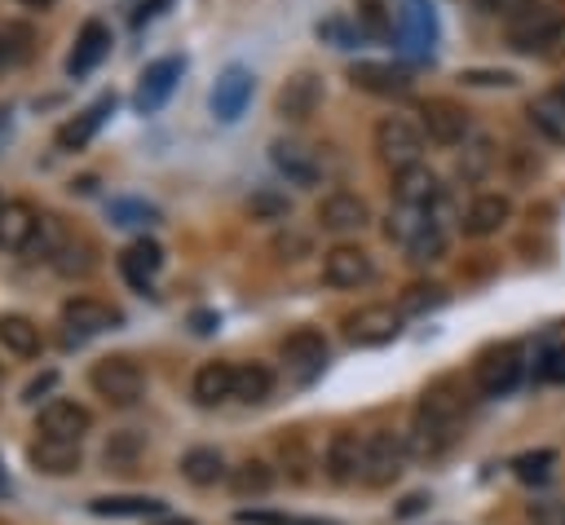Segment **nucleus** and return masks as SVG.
Listing matches in <instances>:
<instances>
[{"label":"nucleus","mask_w":565,"mask_h":525,"mask_svg":"<svg viewBox=\"0 0 565 525\" xmlns=\"http://www.w3.org/2000/svg\"><path fill=\"white\" fill-rule=\"evenodd\" d=\"M230 490L238 499H260L274 490V468L265 459H243L238 468H230Z\"/></svg>","instance_id":"36"},{"label":"nucleus","mask_w":565,"mask_h":525,"mask_svg":"<svg viewBox=\"0 0 565 525\" xmlns=\"http://www.w3.org/2000/svg\"><path fill=\"white\" fill-rule=\"evenodd\" d=\"M159 4H163V0H150V4H141V9L132 13V22H146V18H154V13H159Z\"/></svg>","instance_id":"54"},{"label":"nucleus","mask_w":565,"mask_h":525,"mask_svg":"<svg viewBox=\"0 0 565 525\" xmlns=\"http://www.w3.org/2000/svg\"><path fill=\"white\" fill-rule=\"evenodd\" d=\"M49 265H53L57 274H66V278L88 274V269H93V247H88L84 238H75V234H62L57 247H53V256H49Z\"/></svg>","instance_id":"37"},{"label":"nucleus","mask_w":565,"mask_h":525,"mask_svg":"<svg viewBox=\"0 0 565 525\" xmlns=\"http://www.w3.org/2000/svg\"><path fill=\"white\" fill-rule=\"evenodd\" d=\"M446 300V287L441 282H411L406 296H402V309L406 313H424V309H437Z\"/></svg>","instance_id":"43"},{"label":"nucleus","mask_w":565,"mask_h":525,"mask_svg":"<svg viewBox=\"0 0 565 525\" xmlns=\"http://www.w3.org/2000/svg\"><path fill=\"white\" fill-rule=\"evenodd\" d=\"M521 375H525V349L512 344V340L486 349L472 366V384H477L481 397H508L521 384Z\"/></svg>","instance_id":"4"},{"label":"nucleus","mask_w":565,"mask_h":525,"mask_svg":"<svg viewBox=\"0 0 565 525\" xmlns=\"http://www.w3.org/2000/svg\"><path fill=\"white\" fill-rule=\"evenodd\" d=\"M327 335L318 331V326H296L282 344H278V357H282V366H287V375L296 379V384H309V379H318L322 375V366H327Z\"/></svg>","instance_id":"8"},{"label":"nucleus","mask_w":565,"mask_h":525,"mask_svg":"<svg viewBox=\"0 0 565 525\" xmlns=\"http://www.w3.org/2000/svg\"><path fill=\"white\" fill-rule=\"evenodd\" d=\"M472 4H477L481 13H494V18H499V13H503V18H512V13H516V9H525L530 0H472Z\"/></svg>","instance_id":"50"},{"label":"nucleus","mask_w":565,"mask_h":525,"mask_svg":"<svg viewBox=\"0 0 565 525\" xmlns=\"http://www.w3.org/2000/svg\"><path fill=\"white\" fill-rule=\"evenodd\" d=\"M318 35H322V40H331L335 49H353V31H349L340 18H327V22H318Z\"/></svg>","instance_id":"47"},{"label":"nucleus","mask_w":565,"mask_h":525,"mask_svg":"<svg viewBox=\"0 0 565 525\" xmlns=\"http://www.w3.org/2000/svg\"><path fill=\"white\" fill-rule=\"evenodd\" d=\"M565 31V4L561 0H530L508 18V44L525 57H556Z\"/></svg>","instance_id":"2"},{"label":"nucleus","mask_w":565,"mask_h":525,"mask_svg":"<svg viewBox=\"0 0 565 525\" xmlns=\"http://www.w3.org/2000/svg\"><path fill=\"white\" fill-rule=\"evenodd\" d=\"M274 256H278V260H305V256H309V238L296 234V229H287V234L274 238Z\"/></svg>","instance_id":"45"},{"label":"nucleus","mask_w":565,"mask_h":525,"mask_svg":"<svg viewBox=\"0 0 565 525\" xmlns=\"http://www.w3.org/2000/svg\"><path fill=\"white\" fill-rule=\"evenodd\" d=\"M322 97H327L322 75H318V71H296V75H287V79L278 84L274 110H278V119H287V124H305V119L322 106Z\"/></svg>","instance_id":"9"},{"label":"nucleus","mask_w":565,"mask_h":525,"mask_svg":"<svg viewBox=\"0 0 565 525\" xmlns=\"http://www.w3.org/2000/svg\"><path fill=\"white\" fill-rule=\"evenodd\" d=\"M141 454H146V432H137V428L110 432V441H106V450H102V459H106L110 468H128V463H137Z\"/></svg>","instance_id":"38"},{"label":"nucleus","mask_w":565,"mask_h":525,"mask_svg":"<svg viewBox=\"0 0 565 525\" xmlns=\"http://www.w3.org/2000/svg\"><path fill=\"white\" fill-rule=\"evenodd\" d=\"M508 221H512V194H503V190H477L468 199V207L459 212V229L468 238H490Z\"/></svg>","instance_id":"11"},{"label":"nucleus","mask_w":565,"mask_h":525,"mask_svg":"<svg viewBox=\"0 0 565 525\" xmlns=\"http://www.w3.org/2000/svg\"><path fill=\"white\" fill-rule=\"evenodd\" d=\"M424 503H428V499H424V494H411V499H406V503H402V507H397V512H402V516H411V512H419V507H424Z\"/></svg>","instance_id":"53"},{"label":"nucleus","mask_w":565,"mask_h":525,"mask_svg":"<svg viewBox=\"0 0 565 525\" xmlns=\"http://www.w3.org/2000/svg\"><path fill=\"white\" fill-rule=\"evenodd\" d=\"M375 154L393 172L415 168L424 159V128L415 119H406V115H384L375 124Z\"/></svg>","instance_id":"3"},{"label":"nucleus","mask_w":565,"mask_h":525,"mask_svg":"<svg viewBox=\"0 0 565 525\" xmlns=\"http://www.w3.org/2000/svg\"><path fill=\"white\" fill-rule=\"evenodd\" d=\"M318 225L327 234H358L371 225V203L353 190H331L322 203H318Z\"/></svg>","instance_id":"15"},{"label":"nucleus","mask_w":565,"mask_h":525,"mask_svg":"<svg viewBox=\"0 0 565 525\" xmlns=\"http://www.w3.org/2000/svg\"><path fill=\"white\" fill-rule=\"evenodd\" d=\"M31 53H35V26L18 18H0V71L31 62Z\"/></svg>","instance_id":"32"},{"label":"nucleus","mask_w":565,"mask_h":525,"mask_svg":"<svg viewBox=\"0 0 565 525\" xmlns=\"http://www.w3.org/2000/svg\"><path fill=\"white\" fill-rule=\"evenodd\" d=\"M406 459H411V446H406V432H393V428H375L366 432V450H362V485H388L406 472Z\"/></svg>","instance_id":"5"},{"label":"nucleus","mask_w":565,"mask_h":525,"mask_svg":"<svg viewBox=\"0 0 565 525\" xmlns=\"http://www.w3.org/2000/svg\"><path fill=\"white\" fill-rule=\"evenodd\" d=\"M181 71H185V62L177 57V53H168V57H159V62H150L146 71H141V84H137V110L141 115H150V110H159L163 101H168V93L177 88V79H181Z\"/></svg>","instance_id":"20"},{"label":"nucleus","mask_w":565,"mask_h":525,"mask_svg":"<svg viewBox=\"0 0 565 525\" xmlns=\"http://www.w3.org/2000/svg\"><path fill=\"white\" fill-rule=\"evenodd\" d=\"M459 432H463V388L455 375H441L419 393L411 410L406 446L415 459H437L459 441Z\"/></svg>","instance_id":"1"},{"label":"nucleus","mask_w":565,"mask_h":525,"mask_svg":"<svg viewBox=\"0 0 565 525\" xmlns=\"http://www.w3.org/2000/svg\"><path fill=\"white\" fill-rule=\"evenodd\" d=\"M190 397H194V406H203V410L234 401V366H230V362H203V366L194 371V379H190Z\"/></svg>","instance_id":"26"},{"label":"nucleus","mask_w":565,"mask_h":525,"mask_svg":"<svg viewBox=\"0 0 565 525\" xmlns=\"http://www.w3.org/2000/svg\"><path fill=\"white\" fill-rule=\"evenodd\" d=\"M106 53H110V26L97 22V18H88V22L79 26V35H75L71 57H66V75H71V79H84Z\"/></svg>","instance_id":"25"},{"label":"nucleus","mask_w":565,"mask_h":525,"mask_svg":"<svg viewBox=\"0 0 565 525\" xmlns=\"http://www.w3.org/2000/svg\"><path fill=\"white\" fill-rule=\"evenodd\" d=\"M349 79L353 88L362 93H375V97H406L411 93V71L406 66H393V62H353L349 66Z\"/></svg>","instance_id":"19"},{"label":"nucleus","mask_w":565,"mask_h":525,"mask_svg":"<svg viewBox=\"0 0 565 525\" xmlns=\"http://www.w3.org/2000/svg\"><path fill=\"white\" fill-rule=\"evenodd\" d=\"M0 349L13 357H35L44 349V335L26 313H0Z\"/></svg>","instance_id":"30"},{"label":"nucleus","mask_w":565,"mask_h":525,"mask_svg":"<svg viewBox=\"0 0 565 525\" xmlns=\"http://www.w3.org/2000/svg\"><path fill=\"white\" fill-rule=\"evenodd\" d=\"M110 221L115 225H128V229H141V225H154L159 221V207L146 203V199H110Z\"/></svg>","instance_id":"39"},{"label":"nucleus","mask_w":565,"mask_h":525,"mask_svg":"<svg viewBox=\"0 0 565 525\" xmlns=\"http://www.w3.org/2000/svg\"><path fill=\"white\" fill-rule=\"evenodd\" d=\"M0 490H4V468H0Z\"/></svg>","instance_id":"59"},{"label":"nucleus","mask_w":565,"mask_h":525,"mask_svg":"<svg viewBox=\"0 0 565 525\" xmlns=\"http://www.w3.org/2000/svg\"><path fill=\"white\" fill-rule=\"evenodd\" d=\"M4 203H9V199H4V194H0V212H4Z\"/></svg>","instance_id":"60"},{"label":"nucleus","mask_w":565,"mask_h":525,"mask_svg":"<svg viewBox=\"0 0 565 525\" xmlns=\"http://www.w3.org/2000/svg\"><path fill=\"white\" fill-rule=\"evenodd\" d=\"M115 322H119V313H115L106 300H97V296H71V300L62 304L66 344H84V340H93V335L110 331Z\"/></svg>","instance_id":"12"},{"label":"nucleus","mask_w":565,"mask_h":525,"mask_svg":"<svg viewBox=\"0 0 565 525\" xmlns=\"http://www.w3.org/2000/svg\"><path fill=\"white\" fill-rule=\"evenodd\" d=\"M40 437H57V441H84V432L93 428V415L88 406L71 401V397H53L44 410H40Z\"/></svg>","instance_id":"18"},{"label":"nucleus","mask_w":565,"mask_h":525,"mask_svg":"<svg viewBox=\"0 0 565 525\" xmlns=\"http://www.w3.org/2000/svg\"><path fill=\"white\" fill-rule=\"evenodd\" d=\"M40 225H44V216L31 203L9 199L4 212H0V251H26L40 234Z\"/></svg>","instance_id":"24"},{"label":"nucleus","mask_w":565,"mask_h":525,"mask_svg":"<svg viewBox=\"0 0 565 525\" xmlns=\"http://www.w3.org/2000/svg\"><path fill=\"white\" fill-rule=\"evenodd\" d=\"M539 525H565V503L561 507H543L539 512Z\"/></svg>","instance_id":"51"},{"label":"nucleus","mask_w":565,"mask_h":525,"mask_svg":"<svg viewBox=\"0 0 565 525\" xmlns=\"http://www.w3.org/2000/svg\"><path fill=\"white\" fill-rule=\"evenodd\" d=\"M190 322H194V331H212V322H216V318H212V313H194Z\"/></svg>","instance_id":"55"},{"label":"nucleus","mask_w":565,"mask_h":525,"mask_svg":"<svg viewBox=\"0 0 565 525\" xmlns=\"http://www.w3.org/2000/svg\"><path fill=\"white\" fill-rule=\"evenodd\" d=\"M397 331H402V309H393V304H362L358 313L344 318V335L358 349H380V344L397 340Z\"/></svg>","instance_id":"13"},{"label":"nucleus","mask_w":565,"mask_h":525,"mask_svg":"<svg viewBox=\"0 0 565 525\" xmlns=\"http://www.w3.org/2000/svg\"><path fill=\"white\" fill-rule=\"evenodd\" d=\"M358 18L366 22V31H371V35H388V26H393V22H388V4H384V0H358Z\"/></svg>","instance_id":"44"},{"label":"nucleus","mask_w":565,"mask_h":525,"mask_svg":"<svg viewBox=\"0 0 565 525\" xmlns=\"http://www.w3.org/2000/svg\"><path fill=\"white\" fill-rule=\"evenodd\" d=\"M393 199H397L402 207H424V212H437V207L450 203L446 185H441L437 172L424 168V163H415V168H406V172H393Z\"/></svg>","instance_id":"14"},{"label":"nucleus","mask_w":565,"mask_h":525,"mask_svg":"<svg viewBox=\"0 0 565 525\" xmlns=\"http://www.w3.org/2000/svg\"><path fill=\"white\" fill-rule=\"evenodd\" d=\"M252 88H256V79H252L247 66H225L221 79H216V88H212V115H216L221 124H234V119L247 110Z\"/></svg>","instance_id":"21"},{"label":"nucleus","mask_w":565,"mask_h":525,"mask_svg":"<svg viewBox=\"0 0 565 525\" xmlns=\"http://www.w3.org/2000/svg\"><path fill=\"white\" fill-rule=\"evenodd\" d=\"M88 384H93V393L106 397L110 406H132V401H141V393H146V371H141L132 357H102V362H93Z\"/></svg>","instance_id":"6"},{"label":"nucleus","mask_w":565,"mask_h":525,"mask_svg":"<svg viewBox=\"0 0 565 525\" xmlns=\"http://www.w3.org/2000/svg\"><path fill=\"white\" fill-rule=\"evenodd\" d=\"M494 163H499V146H494L486 132H472V137L463 141V154H459L455 172H459V181L477 185V181H486V176H490V168H494Z\"/></svg>","instance_id":"31"},{"label":"nucleus","mask_w":565,"mask_h":525,"mask_svg":"<svg viewBox=\"0 0 565 525\" xmlns=\"http://www.w3.org/2000/svg\"><path fill=\"white\" fill-rule=\"evenodd\" d=\"M525 119H530V128L543 137V141H552V146H565V97L552 88V93H539L530 106H525Z\"/></svg>","instance_id":"28"},{"label":"nucleus","mask_w":565,"mask_h":525,"mask_svg":"<svg viewBox=\"0 0 565 525\" xmlns=\"http://www.w3.org/2000/svg\"><path fill=\"white\" fill-rule=\"evenodd\" d=\"M26 459H31V468L44 472V476H71V472H79V463H84L79 441H57V437H35V441L26 446Z\"/></svg>","instance_id":"23"},{"label":"nucleus","mask_w":565,"mask_h":525,"mask_svg":"<svg viewBox=\"0 0 565 525\" xmlns=\"http://www.w3.org/2000/svg\"><path fill=\"white\" fill-rule=\"evenodd\" d=\"M163 269V247L154 243V238H137V243H128L124 251H119V274H124V282L132 287V291H150V278Z\"/></svg>","instance_id":"22"},{"label":"nucleus","mask_w":565,"mask_h":525,"mask_svg":"<svg viewBox=\"0 0 565 525\" xmlns=\"http://www.w3.org/2000/svg\"><path fill=\"white\" fill-rule=\"evenodd\" d=\"M508 163H512V172H516L521 181L539 176V168H543V159H539L530 146H512V150H508Z\"/></svg>","instance_id":"46"},{"label":"nucleus","mask_w":565,"mask_h":525,"mask_svg":"<svg viewBox=\"0 0 565 525\" xmlns=\"http://www.w3.org/2000/svg\"><path fill=\"white\" fill-rule=\"evenodd\" d=\"M93 516H110V521H137V516H159L163 512V499H150V494H102L88 503Z\"/></svg>","instance_id":"29"},{"label":"nucleus","mask_w":565,"mask_h":525,"mask_svg":"<svg viewBox=\"0 0 565 525\" xmlns=\"http://www.w3.org/2000/svg\"><path fill=\"white\" fill-rule=\"evenodd\" d=\"M534 375H539L543 384H565V340L539 349V357H534Z\"/></svg>","instance_id":"42"},{"label":"nucleus","mask_w":565,"mask_h":525,"mask_svg":"<svg viewBox=\"0 0 565 525\" xmlns=\"http://www.w3.org/2000/svg\"><path fill=\"white\" fill-rule=\"evenodd\" d=\"M287 212H291V203L278 190H252V199H247L252 221H287Z\"/></svg>","instance_id":"40"},{"label":"nucleus","mask_w":565,"mask_h":525,"mask_svg":"<svg viewBox=\"0 0 565 525\" xmlns=\"http://www.w3.org/2000/svg\"><path fill=\"white\" fill-rule=\"evenodd\" d=\"M110 110H115V93H102L93 106H84L75 119H66V124L57 128V137H53V141H57V150H84V146H88V137L106 124V115H110Z\"/></svg>","instance_id":"27"},{"label":"nucleus","mask_w":565,"mask_h":525,"mask_svg":"<svg viewBox=\"0 0 565 525\" xmlns=\"http://www.w3.org/2000/svg\"><path fill=\"white\" fill-rule=\"evenodd\" d=\"M159 525H194V521H185V516H181V521H159Z\"/></svg>","instance_id":"57"},{"label":"nucleus","mask_w":565,"mask_h":525,"mask_svg":"<svg viewBox=\"0 0 565 525\" xmlns=\"http://www.w3.org/2000/svg\"><path fill=\"white\" fill-rule=\"evenodd\" d=\"M459 79H463V84H499V88H512V84H516L512 71H463Z\"/></svg>","instance_id":"48"},{"label":"nucleus","mask_w":565,"mask_h":525,"mask_svg":"<svg viewBox=\"0 0 565 525\" xmlns=\"http://www.w3.org/2000/svg\"><path fill=\"white\" fill-rule=\"evenodd\" d=\"M419 128H424V137H428L433 146H441V150H455V146H463V141L472 137L468 110H463L459 101H450V97H428V101H419Z\"/></svg>","instance_id":"7"},{"label":"nucleus","mask_w":565,"mask_h":525,"mask_svg":"<svg viewBox=\"0 0 565 525\" xmlns=\"http://www.w3.org/2000/svg\"><path fill=\"white\" fill-rule=\"evenodd\" d=\"M269 393H274V371H269L265 362H243V366H234V401L260 406V401H269Z\"/></svg>","instance_id":"35"},{"label":"nucleus","mask_w":565,"mask_h":525,"mask_svg":"<svg viewBox=\"0 0 565 525\" xmlns=\"http://www.w3.org/2000/svg\"><path fill=\"white\" fill-rule=\"evenodd\" d=\"M53 384H57V371H44V375H35V379L22 388V401H40V397H44Z\"/></svg>","instance_id":"49"},{"label":"nucleus","mask_w":565,"mask_h":525,"mask_svg":"<svg viewBox=\"0 0 565 525\" xmlns=\"http://www.w3.org/2000/svg\"><path fill=\"white\" fill-rule=\"evenodd\" d=\"M181 476H185L190 485H216V481L230 476V468H225L221 450H212V446H190V450L181 454Z\"/></svg>","instance_id":"34"},{"label":"nucleus","mask_w":565,"mask_h":525,"mask_svg":"<svg viewBox=\"0 0 565 525\" xmlns=\"http://www.w3.org/2000/svg\"><path fill=\"white\" fill-rule=\"evenodd\" d=\"M556 468V450H530V454H516L512 459V472L521 481H547Z\"/></svg>","instance_id":"41"},{"label":"nucleus","mask_w":565,"mask_h":525,"mask_svg":"<svg viewBox=\"0 0 565 525\" xmlns=\"http://www.w3.org/2000/svg\"><path fill=\"white\" fill-rule=\"evenodd\" d=\"M362 450H366V437H358L353 428H340L331 432L327 450H322V468H327V481L331 485H349V481H362Z\"/></svg>","instance_id":"16"},{"label":"nucleus","mask_w":565,"mask_h":525,"mask_svg":"<svg viewBox=\"0 0 565 525\" xmlns=\"http://www.w3.org/2000/svg\"><path fill=\"white\" fill-rule=\"evenodd\" d=\"M556 93H561V97H565V84H561V88H556Z\"/></svg>","instance_id":"61"},{"label":"nucleus","mask_w":565,"mask_h":525,"mask_svg":"<svg viewBox=\"0 0 565 525\" xmlns=\"http://www.w3.org/2000/svg\"><path fill=\"white\" fill-rule=\"evenodd\" d=\"M269 163L278 176H287V185H318V176H322L318 154L305 141H287V137H278L269 146Z\"/></svg>","instance_id":"17"},{"label":"nucleus","mask_w":565,"mask_h":525,"mask_svg":"<svg viewBox=\"0 0 565 525\" xmlns=\"http://www.w3.org/2000/svg\"><path fill=\"white\" fill-rule=\"evenodd\" d=\"M375 278V260L371 251L353 247V243H335L331 251H322V282L340 287V291H358Z\"/></svg>","instance_id":"10"},{"label":"nucleus","mask_w":565,"mask_h":525,"mask_svg":"<svg viewBox=\"0 0 565 525\" xmlns=\"http://www.w3.org/2000/svg\"><path fill=\"white\" fill-rule=\"evenodd\" d=\"M556 53H565V31H561V49H556Z\"/></svg>","instance_id":"58"},{"label":"nucleus","mask_w":565,"mask_h":525,"mask_svg":"<svg viewBox=\"0 0 565 525\" xmlns=\"http://www.w3.org/2000/svg\"><path fill=\"white\" fill-rule=\"evenodd\" d=\"M282 525H335V521H322V516H282Z\"/></svg>","instance_id":"52"},{"label":"nucleus","mask_w":565,"mask_h":525,"mask_svg":"<svg viewBox=\"0 0 565 525\" xmlns=\"http://www.w3.org/2000/svg\"><path fill=\"white\" fill-rule=\"evenodd\" d=\"M18 4H26V9H49L53 0H18Z\"/></svg>","instance_id":"56"},{"label":"nucleus","mask_w":565,"mask_h":525,"mask_svg":"<svg viewBox=\"0 0 565 525\" xmlns=\"http://www.w3.org/2000/svg\"><path fill=\"white\" fill-rule=\"evenodd\" d=\"M446 243H450V234H446V207H441V212H433V216L419 225V234L406 243V256H411L415 265H433V260L446 256Z\"/></svg>","instance_id":"33"}]
</instances>
